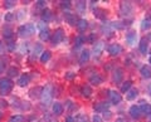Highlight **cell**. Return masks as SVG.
<instances>
[{"instance_id": "obj_1", "label": "cell", "mask_w": 151, "mask_h": 122, "mask_svg": "<svg viewBox=\"0 0 151 122\" xmlns=\"http://www.w3.org/2000/svg\"><path fill=\"white\" fill-rule=\"evenodd\" d=\"M14 86V83L12 79L9 78H1L0 79V95H8L12 91V88Z\"/></svg>"}, {"instance_id": "obj_2", "label": "cell", "mask_w": 151, "mask_h": 122, "mask_svg": "<svg viewBox=\"0 0 151 122\" xmlns=\"http://www.w3.org/2000/svg\"><path fill=\"white\" fill-rule=\"evenodd\" d=\"M63 39H64V32H63L62 28H58V29L54 32V34L52 35V43H53V44H58Z\"/></svg>"}, {"instance_id": "obj_3", "label": "cell", "mask_w": 151, "mask_h": 122, "mask_svg": "<svg viewBox=\"0 0 151 122\" xmlns=\"http://www.w3.org/2000/svg\"><path fill=\"white\" fill-rule=\"evenodd\" d=\"M120 8H121V13L124 14V15H130L132 13V5L129 3V1H121L120 4Z\"/></svg>"}, {"instance_id": "obj_4", "label": "cell", "mask_w": 151, "mask_h": 122, "mask_svg": "<svg viewBox=\"0 0 151 122\" xmlns=\"http://www.w3.org/2000/svg\"><path fill=\"white\" fill-rule=\"evenodd\" d=\"M52 86H47L45 88H43V93H42V97H43V102L48 103L52 100Z\"/></svg>"}, {"instance_id": "obj_5", "label": "cell", "mask_w": 151, "mask_h": 122, "mask_svg": "<svg viewBox=\"0 0 151 122\" xmlns=\"http://www.w3.org/2000/svg\"><path fill=\"white\" fill-rule=\"evenodd\" d=\"M107 50H108V53H110L111 55L115 57V55H119L122 52V47L120 44H111V45H108Z\"/></svg>"}, {"instance_id": "obj_6", "label": "cell", "mask_w": 151, "mask_h": 122, "mask_svg": "<svg viewBox=\"0 0 151 122\" xmlns=\"http://www.w3.org/2000/svg\"><path fill=\"white\" fill-rule=\"evenodd\" d=\"M130 115H131L132 118H140L141 115H142L140 106H132L130 108Z\"/></svg>"}, {"instance_id": "obj_7", "label": "cell", "mask_w": 151, "mask_h": 122, "mask_svg": "<svg viewBox=\"0 0 151 122\" xmlns=\"http://www.w3.org/2000/svg\"><path fill=\"white\" fill-rule=\"evenodd\" d=\"M42 93H43V88L35 87V88H32V90L29 91V96L32 98H39V97H42Z\"/></svg>"}, {"instance_id": "obj_8", "label": "cell", "mask_w": 151, "mask_h": 122, "mask_svg": "<svg viewBox=\"0 0 151 122\" xmlns=\"http://www.w3.org/2000/svg\"><path fill=\"white\" fill-rule=\"evenodd\" d=\"M110 97H111V101L112 103H115V105H117V103H120L122 101V96L120 95L119 92H116V91H110Z\"/></svg>"}, {"instance_id": "obj_9", "label": "cell", "mask_w": 151, "mask_h": 122, "mask_svg": "<svg viewBox=\"0 0 151 122\" xmlns=\"http://www.w3.org/2000/svg\"><path fill=\"white\" fill-rule=\"evenodd\" d=\"M108 103L107 102H101V103H96V105L93 106V108L94 111H97V112H106V110L108 108Z\"/></svg>"}, {"instance_id": "obj_10", "label": "cell", "mask_w": 151, "mask_h": 122, "mask_svg": "<svg viewBox=\"0 0 151 122\" xmlns=\"http://www.w3.org/2000/svg\"><path fill=\"white\" fill-rule=\"evenodd\" d=\"M52 111H53V113H54L55 116H59V115H62V113H63V106L60 105L59 102H55V103H53Z\"/></svg>"}, {"instance_id": "obj_11", "label": "cell", "mask_w": 151, "mask_h": 122, "mask_svg": "<svg viewBox=\"0 0 151 122\" xmlns=\"http://www.w3.org/2000/svg\"><path fill=\"white\" fill-rule=\"evenodd\" d=\"M122 77H124V71L121 68H116L115 73H113V81L116 83H120L122 81Z\"/></svg>"}, {"instance_id": "obj_12", "label": "cell", "mask_w": 151, "mask_h": 122, "mask_svg": "<svg viewBox=\"0 0 151 122\" xmlns=\"http://www.w3.org/2000/svg\"><path fill=\"white\" fill-rule=\"evenodd\" d=\"M147 49H149V40L146 38H142L140 40V52L142 54H146Z\"/></svg>"}, {"instance_id": "obj_13", "label": "cell", "mask_w": 151, "mask_h": 122, "mask_svg": "<svg viewBox=\"0 0 151 122\" xmlns=\"http://www.w3.org/2000/svg\"><path fill=\"white\" fill-rule=\"evenodd\" d=\"M42 19H43V22H45V23H48L53 19V15H52V11L49 9H44L43 10V13H42Z\"/></svg>"}, {"instance_id": "obj_14", "label": "cell", "mask_w": 151, "mask_h": 122, "mask_svg": "<svg viewBox=\"0 0 151 122\" xmlns=\"http://www.w3.org/2000/svg\"><path fill=\"white\" fill-rule=\"evenodd\" d=\"M140 72L144 78H151V67L150 65H144V67L140 69Z\"/></svg>"}, {"instance_id": "obj_15", "label": "cell", "mask_w": 151, "mask_h": 122, "mask_svg": "<svg viewBox=\"0 0 151 122\" xmlns=\"http://www.w3.org/2000/svg\"><path fill=\"white\" fill-rule=\"evenodd\" d=\"M76 25H77V29H78L79 32H84V30L87 29V27H88V23H87L86 19H79Z\"/></svg>"}, {"instance_id": "obj_16", "label": "cell", "mask_w": 151, "mask_h": 122, "mask_svg": "<svg viewBox=\"0 0 151 122\" xmlns=\"http://www.w3.org/2000/svg\"><path fill=\"white\" fill-rule=\"evenodd\" d=\"M64 19L69 25H76L77 24V23H76V17L73 15V14H70V13H65L64 14Z\"/></svg>"}, {"instance_id": "obj_17", "label": "cell", "mask_w": 151, "mask_h": 122, "mask_svg": "<svg viewBox=\"0 0 151 122\" xmlns=\"http://www.w3.org/2000/svg\"><path fill=\"white\" fill-rule=\"evenodd\" d=\"M126 98L129 101H132V100H135L136 97H137V95H139V91L136 90V88H132V90H130L129 92H126Z\"/></svg>"}, {"instance_id": "obj_18", "label": "cell", "mask_w": 151, "mask_h": 122, "mask_svg": "<svg viewBox=\"0 0 151 122\" xmlns=\"http://www.w3.org/2000/svg\"><path fill=\"white\" fill-rule=\"evenodd\" d=\"M126 40H127V43H129L130 45H134L136 43V33L135 32H130L129 34H127V37H126Z\"/></svg>"}, {"instance_id": "obj_19", "label": "cell", "mask_w": 151, "mask_h": 122, "mask_svg": "<svg viewBox=\"0 0 151 122\" xmlns=\"http://www.w3.org/2000/svg\"><path fill=\"white\" fill-rule=\"evenodd\" d=\"M81 93H82L83 97H89L92 95V88L89 86H87V84H84V86L81 88Z\"/></svg>"}, {"instance_id": "obj_20", "label": "cell", "mask_w": 151, "mask_h": 122, "mask_svg": "<svg viewBox=\"0 0 151 122\" xmlns=\"http://www.w3.org/2000/svg\"><path fill=\"white\" fill-rule=\"evenodd\" d=\"M103 48H105V44H103V42H98V43L93 47V53L98 55V54H101V52L103 50Z\"/></svg>"}, {"instance_id": "obj_21", "label": "cell", "mask_w": 151, "mask_h": 122, "mask_svg": "<svg viewBox=\"0 0 151 122\" xmlns=\"http://www.w3.org/2000/svg\"><path fill=\"white\" fill-rule=\"evenodd\" d=\"M29 81H30V77L28 76V74H24V76H22L20 78H19L18 84L19 86H22V87H24V86H27V84L29 83Z\"/></svg>"}, {"instance_id": "obj_22", "label": "cell", "mask_w": 151, "mask_h": 122, "mask_svg": "<svg viewBox=\"0 0 151 122\" xmlns=\"http://www.w3.org/2000/svg\"><path fill=\"white\" fill-rule=\"evenodd\" d=\"M39 38L42 40H49L50 39V33L48 29H44V30H40V34H39Z\"/></svg>"}, {"instance_id": "obj_23", "label": "cell", "mask_w": 151, "mask_h": 122, "mask_svg": "<svg viewBox=\"0 0 151 122\" xmlns=\"http://www.w3.org/2000/svg\"><path fill=\"white\" fill-rule=\"evenodd\" d=\"M18 34L20 35V37L30 35V34H29V30H28V27H27V25H22V27H19V29H18Z\"/></svg>"}, {"instance_id": "obj_24", "label": "cell", "mask_w": 151, "mask_h": 122, "mask_svg": "<svg viewBox=\"0 0 151 122\" xmlns=\"http://www.w3.org/2000/svg\"><path fill=\"white\" fill-rule=\"evenodd\" d=\"M88 59H89V52L88 50H83L81 57H79V62H81L82 64H84L86 62H88Z\"/></svg>"}, {"instance_id": "obj_25", "label": "cell", "mask_w": 151, "mask_h": 122, "mask_svg": "<svg viewBox=\"0 0 151 122\" xmlns=\"http://www.w3.org/2000/svg\"><path fill=\"white\" fill-rule=\"evenodd\" d=\"M49 59H50V52H49V50L43 52V53H42V55H40V62H42V63H47Z\"/></svg>"}, {"instance_id": "obj_26", "label": "cell", "mask_w": 151, "mask_h": 122, "mask_svg": "<svg viewBox=\"0 0 151 122\" xmlns=\"http://www.w3.org/2000/svg\"><path fill=\"white\" fill-rule=\"evenodd\" d=\"M89 81H91L92 84H101L103 79H102V77L100 76V74H94L93 77H91V79H89Z\"/></svg>"}, {"instance_id": "obj_27", "label": "cell", "mask_w": 151, "mask_h": 122, "mask_svg": "<svg viewBox=\"0 0 151 122\" xmlns=\"http://www.w3.org/2000/svg\"><path fill=\"white\" fill-rule=\"evenodd\" d=\"M94 17L100 18V19H103V18L106 17V11L103 10V9L97 8V9H94Z\"/></svg>"}, {"instance_id": "obj_28", "label": "cell", "mask_w": 151, "mask_h": 122, "mask_svg": "<svg viewBox=\"0 0 151 122\" xmlns=\"http://www.w3.org/2000/svg\"><path fill=\"white\" fill-rule=\"evenodd\" d=\"M13 34H14V32H13V29H10V28H5V29H4V32H3L4 38H6V39L13 38Z\"/></svg>"}, {"instance_id": "obj_29", "label": "cell", "mask_w": 151, "mask_h": 122, "mask_svg": "<svg viewBox=\"0 0 151 122\" xmlns=\"http://www.w3.org/2000/svg\"><path fill=\"white\" fill-rule=\"evenodd\" d=\"M141 108V112H142V115H150L151 113V106L150 105H147V103H146V105H142L140 107Z\"/></svg>"}, {"instance_id": "obj_30", "label": "cell", "mask_w": 151, "mask_h": 122, "mask_svg": "<svg viewBox=\"0 0 151 122\" xmlns=\"http://www.w3.org/2000/svg\"><path fill=\"white\" fill-rule=\"evenodd\" d=\"M131 84H132L131 81L124 82V83H122V86H121V92H129L130 88H131Z\"/></svg>"}, {"instance_id": "obj_31", "label": "cell", "mask_w": 151, "mask_h": 122, "mask_svg": "<svg viewBox=\"0 0 151 122\" xmlns=\"http://www.w3.org/2000/svg\"><path fill=\"white\" fill-rule=\"evenodd\" d=\"M151 28V20L150 19H144L142 23H141V29L142 30H147Z\"/></svg>"}, {"instance_id": "obj_32", "label": "cell", "mask_w": 151, "mask_h": 122, "mask_svg": "<svg viewBox=\"0 0 151 122\" xmlns=\"http://www.w3.org/2000/svg\"><path fill=\"white\" fill-rule=\"evenodd\" d=\"M8 74H9V77H17L18 74H19V71H18L17 68L12 67V68H9V69H8Z\"/></svg>"}, {"instance_id": "obj_33", "label": "cell", "mask_w": 151, "mask_h": 122, "mask_svg": "<svg viewBox=\"0 0 151 122\" xmlns=\"http://www.w3.org/2000/svg\"><path fill=\"white\" fill-rule=\"evenodd\" d=\"M76 122H88V117L86 115H78L77 118H76Z\"/></svg>"}, {"instance_id": "obj_34", "label": "cell", "mask_w": 151, "mask_h": 122, "mask_svg": "<svg viewBox=\"0 0 151 122\" xmlns=\"http://www.w3.org/2000/svg\"><path fill=\"white\" fill-rule=\"evenodd\" d=\"M83 42H84V38L82 35H78L77 38H76V40H74V44L77 45V47H81L82 44H83Z\"/></svg>"}, {"instance_id": "obj_35", "label": "cell", "mask_w": 151, "mask_h": 122, "mask_svg": "<svg viewBox=\"0 0 151 122\" xmlns=\"http://www.w3.org/2000/svg\"><path fill=\"white\" fill-rule=\"evenodd\" d=\"M9 122H24V117L22 116H13L10 120H9Z\"/></svg>"}, {"instance_id": "obj_36", "label": "cell", "mask_w": 151, "mask_h": 122, "mask_svg": "<svg viewBox=\"0 0 151 122\" xmlns=\"http://www.w3.org/2000/svg\"><path fill=\"white\" fill-rule=\"evenodd\" d=\"M77 8L79 11H84V9H86V3L84 1H78L77 3Z\"/></svg>"}, {"instance_id": "obj_37", "label": "cell", "mask_w": 151, "mask_h": 122, "mask_svg": "<svg viewBox=\"0 0 151 122\" xmlns=\"http://www.w3.org/2000/svg\"><path fill=\"white\" fill-rule=\"evenodd\" d=\"M4 19H5L6 22H12V20L14 19V14H12V13H8V14H5V17H4Z\"/></svg>"}, {"instance_id": "obj_38", "label": "cell", "mask_w": 151, "mask_h": 122, "mask_svg": "<svg viewBox=\"0 0 151 122\" xmlns=\"http://www.w3.org/2000/svg\"><path fill=\"white\" fill-rule=\"evenodd\" d=\"M4 4H5V8H13L15 5V1H13V0H6Z\"/></svg>"}, {"instance_id": "obj_39", "label": "cell", "mask_w": 151, "mask_h": 122, "mask_svg": "<svg viewBox=\"0 0 151 122\" xmlns=\"http://www.w3.org/2000/svg\"><path fill=\"white\" fill-rule=\"evenodd\" d=\"M60 6H62L63 9H65V8H70V1H62L60 3Z\"/></svg>"}, {"instance_id": "obj_40", "label": "cell", "mask_w": 151, "mask_h": 122, "mask_svg": "<svg viewBox=\"0 0 151 122\" xmlns=\"http://www.w3.org/2000/svg\"><path fill=\"white\" fill-rule=\"evenodd\" d=\"M14 48H15V43H14V42H9V44H8V49L10 50V52H13V50H14Z\"/></svg>"}, {"instance_id": "obj_41", "label": "cell", "mask_w": 151, "mask_h": 122, "mask_svg": "<svg viewBox=\"0 0 151 122\" xmlns=\"http://www.w3.org/2000/svg\"><path fill=\"white\" fill-rule=\"evenodd\" d=\"M45 1H42V0H39V1H37V6H39V8H44L45 6Z\"/></svg>"}, {"instance_id": "obj_42", "label": "cell", "mask_w": 151, "mask_h": 122, "mask_svg": "<svg viewBox=\"0 0 151 122\" xmlns=\"http://www.w3.org/2000/svg\"><path fill=\"white\" fill-rule=\"evenodd\" d=\"M93 122H102V118L98 115H94L93 116Z\"/></svg>"}, {"instance_id": "obj_43", "label": "cell", "mask_w": 151, "mask_h": 122, "mask_svg": "<svg viewBox=\"0 0 151 122\" xmlns=\"http://www.w3.org/2000/svg\"><path fill=\"white\" fill-rule=\"evenodd\" d=\"M65 122H76V120L73 118V117L68 116V117H65Z\"/></svg>"}, {"instance_id": "obj_44", "label": "cell", "mask_w": 151, "mask_h": 122, "mask_svg": "<svg viewBox=\"0 0 151 122\" xmlns=\"http://www.w3.org/2000/svg\"><path fill=\"white\" fill-rule=\"evenodd\" d=\"M0 106H1V107H6L8 106V102L4 101V100H0Z\"/></svg>"}, {"instance_id": "obj_45", "label": "cell", "mask_w": 151, "mask_h": 122, "mask_svg": "<svg viewBox=\"0 0 151 122\" xmlns=\"http://www.w3.org/2000/svg\"><path fill=\"white\" fill-rule=\"evenodd\" d=\"M73 77H74L73 73H67V76H65V78H67V79H72Z\"/></svg>"}, {"instance_id": "obj_46", "label": "cell", "mask_w": 151, "mask_h": 122, "mask_svg": "<svg viewBox=\"0 0 151 122\" xmlns=\"http://www.w3.org/2000/svg\"><path fill=\"white\" fill-rule=\"evenodd\" d=\"M87 40H88V42H91V43H93V40H94V34H92Z\"/></svg>"}, {"instance_id": "obj_47", "label": "cell", "mask_w": 151, "mask_h": 122, "mask_svg": "<svg viewBox=\"0 0 151 122\" xmlns=\"http://www.w3.org/2000/svg\"><path fill=\"white\" fill-rule=\"evenodd\" d=\"M3 69H4V64H3L1 62H0V73L3 72Z\"/></svg>"}, {"instance_id": "obj_48", "label": "cell", "mask_w": 151, "mask_h": 122, "mask_svg": "<svg viewBox=\"0 0 151 122\" xmlns=\"http://www.w3.org/2000/svg\"><path fill=\"white\" fill-rule=\"evenodd\" d=\"M149 95L151 96V84H150V86H149Z\"/></svg>"}, {"instance_id": "obj_49", "label": "cell", "mask_w": 151, "mask_h": 122, "mask_svg": "<svg viewBox=\"0 0 151 122\" xmlns=\"http://www.w3.org/2000/svg\"><path fill=\"white\" fill-rule=\"evenodd\" d=\"M116 122H124V121H122V120H121V118H119V120H117V121H116Z\"/></svg>"}, {"instance_id": "obj_50", "label": "cell", "mask_w": 151, "mask_h": 122, "mask_svg": "<svg viewBox=\"0 0 151 122\" xmlns=\"http://www.w3.org/2000/svg\"><path fill=\"white\" fill-rule=\"evenodd\" d=\"M147 117H149V118H150V120H151V113H150V115H149V116H147Z\"/></svg>"}, {"instance_id": "obj_51", "label": "cell", "mask_w": 151, "mask_h": 122, "mask_svg": "<svg viewBox=\"0 0 151 122\" xmlns=\"http://www.w3.org/2000/svg\"><path fill=\"white\" fill-rule=\"evenodd\" d=\"M1 116H3V115H1V112H0V120H1Z\"/></svg>"}, {"instance_id": "obj_52", "label": "cell", "mask_w": 151, "mask_h": 122, "mask_svg": "<svg viewBox=\"0 0 151 122\" xmlns=\"http://www.w3.org/2000/svg\"><path fill=\"white\" fill-rule=\"evenodd\" d=\"M50 122H57V121H54V120H50Z\"/></svg>"}, {"instance_id": "obj_53", "label": "cell", "mask_w": 151, "mask_h": 122, "mask_svg": "<svg viewBox=\"0 0 151 122\" xmlns=\"http://www.w3.org/2000/svg\"><path fill=\"white\" fill-rule=\"evenodd\" d=\"M150 64H151V57H150Z\"/></svg>"}, {"instance_id": "obj_54", "label": "cell", "mask_w": 151, "mask_h": 122, "mask_svg": "<svg viewBox=\"0 0 151 122\" xmlns=\"http://www.w3.org/2000/svg\"><path fill=\"white\" fill-rule=\"evenodd\" d=\"M0 44H1V42H0Z\"/></svg>"}]
</instances>
